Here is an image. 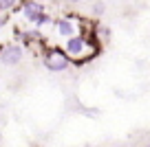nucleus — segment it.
<instances>
[{
  "label": "nucleus",
  "instance_id": "obj_1",
  "mask_svg": "<svg viewBox=\"0 0 150 147\" xmlns=\"http://www.w3.org/2000/svg\"><path fill=\"white\" fill-rule=\"evenodd\" d=\"M71 64V57L64 48H49L44 53V66L49 73H64Z\"/></svg>",
  "mask_w": 150,
  "mask_h": 147
},
{
  "label": "nucleus",
  "instance_id": "obj_2",
  "mask_svg": "<svg viewBox=\"0 0 150 147\" xmlns=\"http://www.w3.org/2000/svg\"><path fill=\"white\" fill-rule=\"evenodd\" d=\"M22 13H24V18H27L29 22L38 24V27H44V24L51 22V18L47 15L44 7L40 5V2H35V0H24V5H22Z\"/></svg>",
  "mask_w": 150,
  "mask_h": 147
},
{
  "label": "nucleus",
  "instance_id": "obj_3",
  "mask_svg": "<svg viewBox=\"0 0 150 147\" xmlns=\"http://www.w3.org/2000/svg\"><path fill=\"white\" fill-rule=\"evenodd\" d=\"M22 57H24V48L16 42H9L0 48V62L5 66H18L22 62Z\"/></svg>",
  "mask_w": 150,
  "mask_h": 147
},
{
  "label": "nucleus",
  "instance_id": "obj_4",
  "mask_svg": "<svg viewBox=\"0 0 150 147\" xmlns=\"http://www.w3.org/2000/svg\"><path fill=\"white\" fill-rule=\"evenodd\" d=\"M66 53H69V57L73 55V57H80V55H84V51H86V40L82 35H73V37H69L66 40V48H64Z\"/></svg>",
  "mask_w": 150,
  "mask_h": 147
},
{
  "label": "nucleus",
  "instance_id": "obj_5",
  "mask_svg": "<svg viewBox=\"0 0 150 147\" xmlns=\"http://www.w3.org/2000/svg\"><path fill=\"white\" fill-rule=\"evenodd\" d=\"M57 35H62V37H73L75 35V22L71 18H62V20H57Z\"/></svg>",
  "mask_w": 150,
  "mask_h": 147
},
{
  "label": "nucleus",
  "instance_id": "obj_6",
  "mask_svg": "<svg viewBox=\"0 0 150 147\" xmlns=\"http://www.w3.org/2000/svg\"><path fill=\"white\" fill-rule=\"evenodd\" d=\"M18 0H0V11H9Z\"/></svg>",
  "mask_w": 150,
  "mask_h": 147
},
{
  "label": "nucleus",
  "instance_id": "obj_7",
  "mask_svg": "<svg viewBox=\"0 0 150 147\" xmlns=\"http://www.w3.org/2000/svg\"><path fill=\"white\" fill-rule=\"evenodd\" d=\"M7 22H9V15H0V29L5 27V24H7Z\"/></svg>",
  "mask_w": 150,
  "mask_h": 147
},
{
  "label": "nucleus",
  "instance_id": "obj_8",
  "mask_svg": "<svg viewBox=\"0 0 150 147\" xmlns=\"http://www.w3.org/2000/svg\"><path fill=\"white\" fill-rule=\"evenodd\" d=\"M95 13H104V5H95Z\"/></svg>",
  "mask_w": 150,
  "mask_h": 147
},
{
  "label": "nucleus",
  "instance_id": "obj_9",
  "mask_svg": "<svg viewBox=\"0 0 150 147\" xmlns=\"http://www.w3.org/2000/svg\"><path fill=\"white\" fill-rule=\"evenodd\" d=\"M69 2H73V5H77V2H84V0H69Z\"/></svg>",
  "mask_w": 150,
  "mask_h": 147
}]
</instances>
